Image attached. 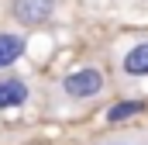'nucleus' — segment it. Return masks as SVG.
<instances>
[{"label":"nucleus","instance_id":"7ed1b4c3","mask_svg":"<svg viewBox=\"0 0 148 145\" xmlns=\"http://www.w3.org/2000/svg\"><path fill=\"white\" fill-rule=\"evenodd\" d=\"M31 100V83L24 76H0V110L24 107Z\"/></svg>","mask_w":148,"mask_h":145},{"label":"nucleus","instance_id":"20e7f679","mask_svg":"<svg viewBox=\"0 0 148 145\" xmlns=\"http://www.w3.org/2000/svg\"><path fill=\"white\" fill-rule=\"evenodd\" d=\"M24 52H28V35L24 31H14V28L0 31V72H7Z\"/></svg>","mask_w":148,"mask_h":145},{"label":"nucleus","instance_id":"f03ea898","mask_svg":"<svg viewBox=\"0 0 148 145\" xmlns=\"http://www.w3.org/2000/svg\"><path fill=\"white\" fill-rule=\"evenodd\" d=\"M59 0H10L7 3V17L17 28H45L55 21Z\"/></svg>","mask_w":148,"mask_h":145},{"label":"nucleus","instance_id":"f257e3e1","mask_svg":"<svg viewBox=\"0 0 148 145\" xmlns=\"http://www.w3.org/2000/svg\"><path fill=\"white\" fill-rule=\"evenodd\" d=\"M107 90V79L97 66H79V69L66 72L59 79V93L69 100V104H86V100H97L100 93Z\"/></svg>","mask_w":148,"mask_h":145},{"label":"nucleus","instance_id":"0eeeda50","mask_svg":"<svg viewBox=\"0 0 148 145\" xmlns=\"http://www.w3.org/2000/svg\"><path fill=\"white\" fill-rule=\"evenodd\" d=\"M145 100H117L110 110H107V124L110 128H124L127 121H134L138 114H145Z\"/></svg>","mask_w":148,"mask_h":145},{"label":"nucleus","instance_id":"423d86ee","mask_svg":"<svg viewBox=\"0 0 148 145\" xmlns=\"http://www.w3.org/2000/svg\"><path fill=\"white\" fill-rule=\"evenodd\" d=\"M121 72L127 79H148V41H134L121 55Z\"/></svg>","mask_w":148,"mask_h":145},{"label":"nucleus","instance_id":"39448f33","mask_svg":"<svg viewBox=\"0 0 148 145\" xmlns=\"http://www.w3.org/2000/svg\"><path fill=\"white\" fill-rule=\"evenodd\" d=\"M90 145H148V124H124V128H110L107 135L93 138Z\"/></svg>","mask_w":148,"mask_h":145}]
</instances>
